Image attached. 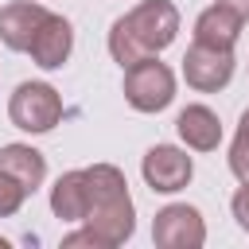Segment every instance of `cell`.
<instances>
[{
    "mask_svg": "<svg viewBox=\"0 0 249 249\" xmlns=\"http://www.w3.org/2000/svg\"><path fill=\"white\" fill-rule=\"evenodd\" d=\"M86 171V230L66 233L62 249H78V245H93V249H113L124 245L136 230V210L128 198V183L113 163H93L82 167Z\"/></svg>",
    "mask_w": 249,
    "mask_h": 249,
    "instance_id": "cell-1",
    "label": "cell"
},
{
    "mask_svg": "<svg viewBox=\"0 0 249 249\" xmlns=\"http://www.w3.org/2000/svg\"><path fill=\"white\" fill-rule=\"evenodd\" d=\"M175 31H179V8L171 0H144L109 27V54L113 62H121V70H128L132 62L171 47Z\"/></svg>",
    "mask_w": 249,
    "mask_h": 249,
    "instance_id": "cell-2",
    "label": "cell"
},
{
    "mask_svg": "<svg viewBox=\"0 0 249 249\" xmlns=\"http://www.w3.org/2000/svg\"><path fill=\"white\" fill-rule=\"evenodd\" d=\"M171 97H175V74L156 54L140 58L124 70V101L136 113H160L171 105Z\"/></svg>",
    "mask_w": 249,
    "mask_h": 249,
    "instance_id": "cell-3",
    "label": "cell"
},
{
    "mask_svg": "<svg viewBox=\"0 0 249 249\" xmlns=\"http://www.w3.org/2000/svg\"><path fill=\"white\" fill-rule=\"evenodd\" d=\"M8 117L23 132H51L62 121V97L47 82H23L8 101Z\"/></svg>",
    "mask_w": 249,
    "mask_h": 249,
    "instance_id": "cell-4",
    "label": "cell"
},
{
    "mask_svg": "<svg viewBox=\"0 0 249 249\" xmlns=\"http://www.w3.org/2000/svg\"><path fill=\"white\" fill-rule=\"evenodd\" d=\"M183 78L191 89L198 93H218L230 86L233 78V51L222 47H206V43H191L183 54Z\"/></svg>",
    "mask_w": 249,
    "mask_h": 249,
    "instance_id": "cell-5",
    "label": "cell"
},
{
    "mask_svg": "<svg viewBox=\"0 0 249 249\" xmlns=\"http://www.w3.org/2000/svg\"><path fill=\"white\" fill-rule=\"evenodd\" d=\"M152 241L160 249H198L206 241V226H202V214L187 202H171L156 214L152 222Z\"/></svg>",
    "mask_w": 249,
    "mask_h": 249,
    "instance_id": "cell-6",
    "label": "cell"
},
{
    "mask_svg": "<svg viewBox=\"0 0 249 249\" xmlns=\"http://www.w3.org/2000/svg\"><path fill=\"white\" fill-rule=\"evenodd\" d=\"M140 171H144V183H148L152 191H160V195H175V191H183V187L191 183L195 163H191V156H187L183 148L156 144V148L144 152Z\"/></svg>",
    "mask_w": 249,
    "mask_h": 249,
    "instance_id": "cell-7",
    "label": "cell"
},
{
    "mask_svg": "<svg viewBox=\"0 0 249 249\" xmlns=\"http://www.w3.org/2000/svg\"><path fill=\"white\" fill-rule=\"evenodd\" d=\"M47 16L51 12L43 4H35V0H12V4H4L0 8V43L8 51H27Z\"/></svg>",
    "mask_w": 249,
    "mask_h": 249,
    "instance_id": "cell-8",
    "label": "cell"
},
{
    "mask_svg": "<svg viewBox=\"0 0 249 249\" xmlns=\"http://www.w3.org/2000/svg\"><path fill=\"white\" fill-rule=\"evenodd\" d=\"M245 23H249V19H245L233 4L218 0L214 8H206V12L195 19V43L233 51V43H237V35H241V27H245Z\"/></svg>",
    "mask_w": 249,
    "mask_h": 249,
    "instance_id": "cell-9",
    "label": "cell"
},
{
    "mask_svg": "<svg viewBox=\"0 0 249 249\" xmlns=\"http://www.w3.org/2000/svg\"><path fill=\"white\" fill-rule=\"evenodd\" d=\"M70 47H74V27H70V19H62V16L51 12L27 51H31V58H35L43 70H58V66L70 58Z\"/></svg>",
    "mask_w": 249,
    "mask_h": 249,
    "instance_id": "cell-10",
    "label": "cell"
},
{
    "mask_svg": "<svg viewBox=\"0 0 249 249\" xmlns=\"http://www.w3.org/2000/svg\"><path fill=\"white\" fill-rule=\"evenodd\" d=\"M175 128H179L183 144L195 148V152H214L218 140H222V121H218V113L206 109V105H187V109L175 117Z\"/></svg>",
    "mask_w": 249,
    "mask_h": 249,
    "instance_id": "cell-11",
    "label": "cell"
},
{
    "mask_svg": "<svg viewBox=\"0 0 249 249\" xmlns=\"http://www.w3.org/2000/svg\"><path fill=\"white\" fill-rule=\"evenodd\" d=\"M0 171H8L12 179H19L23 191L31 195V191L47 179V160H43V152H35L31 144H4V148H0Z\"/></svg>",
    "mask_w": 249,
    "mask_h": 249,
    "instance_id": "cell-12",
    "label": "cell"
},
{
    "mask_svg": "<svg viewBox=\"0 0 249 249\" xmlns=\"http://www.w3.org/2000/svg\"><path fill=\"white\" fill-rule=\"evenodd\" d=\"M51 210L62 222H82L86 214V171H66L51 187Z\"/></svg>",
    "mask_w": 249,
    "mask_h": 249,
    "instance_id": "cell-13",
    "label": "cell"
},
{
    "mask_svg": "<svg viewBox=\"0 0 249 249\" xmlns=\"http://www.w3.org/2000/svg\"><path fill=\"white\" fill-rule=\"evenodd\" d=\"M230 171L237 179H249V109L241 113V124H237V136L230 144Z\"/></svg>",
    "mask_w": 249,
    "mask_h": 249,
    "instance_id": "cell-14",
    "label": "cell"
},
{
    "mask_svg": "<svg viewBox=\"0 0 249 249\" xmlns=\"http://www.w3.org/2000/svg\"><path fill=\"white\" fill-rule=\"evenodd\" d=\"M23 198H27L23 183H19V179H12L8 171H0V218H12V214L23 206Z\"/></svg>",
    "mask_w": 249,
    "mask_h": 249,
    "instance_id": "cell-15",
    "label": "cell"
},
{
    "mask_svg": "<svg viewBox=\"0 0 249 249\" xmlns=\"http://www.w3.org/2000/svg\"><path fill=\"white\" fill-rule=\"evenodd\" d=\"M233 218H237V226L249 233V179H241V191L233 195Z\"/></svg>",
    "mask_w": 249,
    "mask_h": 249,
    "instance_id": "cell-16",
    "label": "cell"
}]
</instances>
